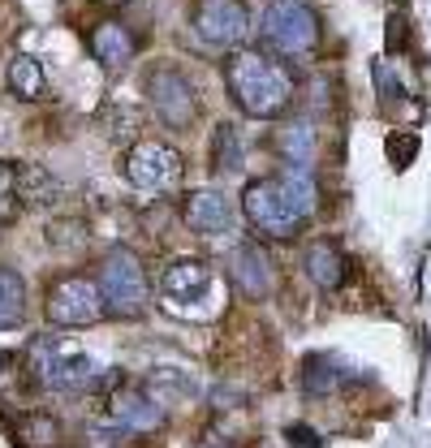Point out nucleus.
<instances>
[{
  "mask_svg": "<svg viewBox=\"0 0 431 448\" xmlns=\"http://www.w3.org/2000/svg\"><path fill=\"white\" fill-rule=\"evenodd\" d=\"M182 224L194 233H229L233 229V207L220 190H190L182 203Z\"/></svg>",
  "mask_w": 431,
  "mask_h": 448,
  "instance_id": "4468645a",
  "label": "nucleus"
},
{
  "mask_svg": "<svg viewBox=\"0 0 431 448\" xmlns=\"http://www.w3.org/2000/svg\"><path fill=\"white\" fill-rule=\"evenodd\" d=\"M48 241H52L57 251L82 255L87 246H91V229H87L82 220H52V224H48Z\"/></svg>",
  "mask_w": 431,
  "mask_h": 448,
  "instance_id": "b1692460",
  "label": "nucleus"
},
{
  "mask_svg": "<svg viewBox=\"0 0 431 448\" xmlns=\"http://www.w3.org/2000/svg\"><path fill=\"white\" fill-rule=\"evenodd\" d=\"M285 440H289L293 448H323L319 431H315V427H307V422H293V427H285Z\"/></svg>",
  "mask_w": 431,
  "mask_h": 448,
  "instance_id": "7c9ffc66",
  "label": "nucleus"
},
{
  "mask_svg": "<svg viewBox=\"0 0 431 448\" xmlns=\"http://www.w3.org/2000/svg\"><path fill=\"white\" fill-rule=\"evenodd\" d=\"M104 293H99V281L91 276H61L52 289H48L43 315L52 328H87L104 315Z\"/></svg>",
  "mask_w": 431,
  "mask_h": 448,
  "instance_id": "6e6552de",
  "label": "nucleus"
},
{
  "mask_svg": "<svg viewBox=\"0 0 431 448\" xmlns=\"http://www.w3.org/2000/svg\"><path fill=\"white\" fill-rule=\"evenodd\" d=\"M302 276H307L315 289L323 293H337L349 276V255L345 246L333 241V237H315L307 251H302Z\"/></svg>",
  "mask_w": 431,
  "mask_h": 448,
  "instance_id": "9d476101",
  "label": "nucleus"
},
{
  "mask_svg": "<svg viewBox=\"0 0 431 448\" xmlns=\"http://www.w3.org/2000/svg\"><path fill=\"white\" fill-rule=\"evenodd\" d=\"M341 380H345V366L333 362V358H307L302 362V392L307 396H328Z\"/></svg>",
  "mask_w": 431,
  "mask_h": 448,
  "instance_id": "4be33fe9",
  "label": "nucleus"
},
{
  "mask_svg": "<svg viewBox=\"0 0 431 448\" xmlns=\"http://www.w3.org/2000/svg\"><path fill=\"white\" fill-rule=\"evenodd\" d=\"M259 43L276 52V61L311 57L319 43V13L307 0H272L259 17Z\"/></svg>",
  "mask_w": 431,
  "mask_h": 448,
  "instance_id": "f03ea898",
  "label": "nucleus"
},
{
  "mask_svg": "<svg viewBox=\"0 0 431 448\" xmlns=\"http://www.w3.org/2000/svg\"><path fill=\"white\" fill-rule=\"evenodd\" d=\"M17 427H22L17 440L27 444V448H57L61 444V422L52 414H27Z\"/></svg>",
  "mask_w": 431,
  "mask_h": 448,
  "instance_id": "5701e85b",
  "label": "nucleus"
},
{
  "mask_svg": "<svg viewBox=\"0 0 431 448\" xmlns=\"http://www.w3.org/2000/svg\"><path fill=\"white\" fill-rule=\"evenodd\" d=\"M125 427H117V422L108 418V422H91V427L82 431V448H121L125 444Z\"/></svg>",
  "mask_w": 431,
  "mask_h": 448,
  "instance_id": "c85d7f7f",
  "label": "nucleus"
},
{
  "mask_svg": "<svg viewBox=\"0 0 431 448\" xmlns=\"http://www.w3.org/2000/svg\"><path fill=\"white\" fill-rule=\"evenodd\" d=\"M229 271H233V285H238V293H246V297H268L272 289H276V281H281V271H276V263L268 259V251L263 246H255V241H242L238 251H233V259H229Z\"/></svg>",
  "mask_w": 431,
  "mask_h": 448,
  "instance_id": "9b49d317",
  "label": "nucleus"
},
{
  "mask_svg": "<svg viewBox=\"0 0 431 448\" xmlns=\"http://www.w3.org/2000/svg\"><path fill=\"white\" fill-rule=\"evenodd\" d=\"M5 82H9V95L13 99H43L48 95V73L35 57L27 52H13L9 57V69H5Z\"/></svg>",
  "mask_w": 431,
  "mask_h": 448,
  "instance_id": "a211bd4d",
  "label": "nucleus"
},
{
  "mask_svg": "<svg viewBox=\"0 0 431 448\" xmlns=\"http://www.w3.org/2000/svg\"><path fill=\"white\" fill-rule=\"evenodd\" d=\"M272 147L281 156L285 168H315V151H319V134H315V117H289L276 126Z\"/></svg>",
  "mask_w": 431,
  "mask_h": 448,
  "instance_id": "ddd939ff",
  "label": "nucleus"
},
{
  "mask_svg": "<svg viewBox=\"0 0 431 448\" xmlns=\"http://www.w3.org/2000/svg\"><path fill=\"white\" fill-rule=\"evenodd\" d=\"M405 47H410V17L393 13L388 27H384V52L388 57H405Z\"/></svg>",
  "mask_w": 431,
  "mask_h": 448,
  "instance_id": "c756f323",
  "label": "nucleus"
},
{
  "mask_svg": "<svg viewBox=\"0 0 431 448\" xmlns=\"http://www.w3.org/2000/svg\"><path fill=\"white\" fill-rule=\"evenodd\" d=\"M125 177L147 194H173L186 181V156L160 138H138L125 151Z\"/></svg>",
  "mask_w": 431,
  "mask_h": 448,
  "instance_id": "39448f33",
  "label": "nucleus"
},
{
  "mask_svg": "<svg viewBox=\"0 0 431 448\" xmlns=\"http://www.w3.org/2000/svg\"><path fill=\"white\" fill-rule=\"evenodd\" d=\"M104 414L117 422V427H125L130 435L151 431V427H160V422H164V405H160V396H151L147 388H143V392H134V388L112 392V396H108V405H104Z\"/></svg>",
  "mask_w": 431,
  "mask_h": 448,
  "instance_id": "f8f14e48",
  "label": "nucleus"
},
{
  "mask_svg": "<svg viewBox=\"0 0 431 448\" xmlns=\"http://www.w3.org/2000/svg\"><path fill=\"white\" fill-rule=\"evenodd\" d=\"M143 95L156 121L168 130H190L198 121V91L177 65H151L143 78Z\"/></svg>",
  "mask_w": 431,
  "mask_h": 448,
  "instance_id": "20e7f679",
  "label": "nucleus"
},
{
  "mask_svg": "<svg viewBox=\"0 0 431 448\" xmlns=\"http://www.w3.org/2000/svg\"><path fill=\"white\" fill-rule=\"evenodd\" d=\"M212 289V267L203 259H173L160 271V293L168 302H198Z\"/></svg>",
  "mask_w": 431,
  "mask_h": 448,
  "instance_id": "dca6fc26",
  "label": "nucleus"
},
{
  "mask_svg": "<svg viewBox=\"0 0 431 448\" xmlns=\"http://www.w3.org/2000/svg\"><path fill=\"white\" fill-rule=\"evenodd\" d=\"M384 151H388L393 168H397V172H405V168L414 164V156H418V134H414V130H388Z\"/></svg>",
  "mask_w": 431,
  "mask_h": 448,
  "instance_id": "393cba45",
  "label": "nucleus"
},
{
  "mask_svg": "<svg viewBox=\"0 0 431 448\" xmlns=\"http://www.w3.org/2000/svg\"><path fill=\"white\" fill-rule=\"evenodd\" d=\"M224 87H229V99L246 117H259V121L285 112L298 95L293 69L285 61L250 52V47H238V52L224 57Z\"/></svg>",
  "mask_w": 431,
  "mask_h": 448,
  "instance_id": "f257e3e1",
  "label": "nucleus"
},
{
  "mask_svg": "<svg viewBox=\"0 0 431 448\" xmlns=\"http://www.w3.org/2000/svg\"><path fill=\"white\" fill-rule=\"evenodd\" d=\"M31 371L39 375V384L43 388H61V392H69V388H87L91 380H95V362H91V354H82V350H69V341H61V336H39L35 345H31Z\"/></svg>",
  "mask_w": 431,
  "mask_h": 448,
  "instance_id": "0eeeda50",
  "label": "nucleus"
},
{
  "mask_svg": "<svg viewBox=\"0 0 431 448\" xmlns=\"http://www.w3.org/2000/svg\"><path fill=\"white\" fill-rule=\"evenodd\" d=\"M242 160H246L242 126L238 121H220L212 130V168L216 172H242Z\"/></svg>",
  "mask_w": 431,
  "mask_h": 448,
  "instance_id": "6ab92c4d",
  "label": "nucleus"
},
{
  "mask_svg": "<svg viewBox=\"0 0 431 448\" xmlns=\"http://www.w3.org/2000/svg\"><path fill=\"white\" fill-rule=\"evenodd\" d=\"M173 392V396H194V380L182 375V371H168V366H156L151 371V380H147V392L156 396V392Z\"/></svg>",
  "mask_w": 431,
  "mask_h": 448,
  "instance_id": "cd10ccee",
  "label": "nucleus"
},
{
  "mask_svg": "<svg viewBox=\"0 0 431 448\" xmlns=\"http://www.w3.org/2000/svg\"><path fill=\"white\" fill-rule=\"evenodd\" d=\"M194 31H198L203 43L242 47V39L250 35L246 0H198V5H194Z\"/></svg>",
  "mask_w": 431,
  "mask_h": 448,
  "instance_id": "1a4fd4ad",
  "label": "nucleus"
},
{
  "mask_svg": "<svg viewBox=\"0 0 431 448\" xmlns=\"http://www.w3.org/2000/svg\"><path fill=\"white\" fill-rule=\"evenodd\" d=\"M87 43H91L95 61L104 65V69H125V65L134 61V52H138V39H134V31L125 27V22H117V17L95 22V27H91V35H87Z\"/></svg>",
  "mask_w": 431,
  "mask_h": 448,
  "instance_id": "2eb2a0df",
  "label": "nucleus"
},
{
  "mask_svg": "<svg viewBox=\"0 0 431 448\" xmlns=\"http://www.w3.org/2000/svg\"><path fill=\"white\" fill-rule=\"evenodd\" d=\"M61 181L48 172L43 164H31V160H17V198L22 203H31V207H48V203H57L61 198Z\"/></svg>",
  "mask_w": 431,
  "mask_h": 448,
  "instance_id": "f3484780",
  "label": "nucleus"
},
{
  "mask_svg": "<svg viewBox=\"0 0 431 448\" xmlns=\"http://www.w3.org/2000/svg\"><path fill=\"white\" fill-rule=\"evenodd\" d=\"M242 211L246 220L255 224L263 237H276V241H293L302 233V216L293 211L289 194L281 186V177H259L242 190Z\"/></svg>",
  "mask_w": 431,
  "mask_h": 448,
  "instance_id": "423d86ee",
  "label": "nucleus"
},
{
  "mask_svg": "<svg viewBox=\"0 0 431 448\" xmlns=\"http://www.w3.org/2000/svg\"><path fill=\"white\" fill-rule=\"evenodd\" d=\"M371 78H375V99H379V108H384V112H393L397 104H401V99H405V87L397 82V73L388 69V65H371Z\"/></svg>",
  "mask_w": 431,
  "mask_h": 448,
  "instance_id": "a878e982",
  "label": "nucleus"
},
{
  "mask_svg": "<svg viewBox=\"0 0 431 448\" xmlns=\"http://www.w3.org/2000/svg\"><path fill=\"white\" fill-rule=\"evenodd\" d=\"M17 160H0V224L17 216Z\"/></svg>",
  "mask_w": 431,
  "mask_h": 448,
  "instance_id": "bb28decb",
  "label": "nucleus"
},
{
  "mask_svg": "<svg viewBox=\"0 0 431 448\" xmlns=\"http://www.w3.org/2000/svg\"><path fill=\"white\" fill-rule=\"evenodd\" d=\"M27 319V281L13 267H0V332Z\"/></svg>",
  "mask_w": 431,
  "mask_h": 448,
  "instance_id": "412c9836",
  "label": "nucleus"
},
{
  "mask_svg": "<svg viewBox=\"0 0 431 448\" xmlns=\"http://www.w3.org/2000/svg\"><path fill=\"white\" fill-rule=\"evenodd\" d=\"M95 281H99V293H104V306L108 315H121V319H134L147 311V271H143V259L130 255V251H108L95 267Z\"/></svg>",
  "mask_w": 431,
  "mask_h": 448,
  "instance_id": "7ed1b4c3",
  "label": "nucleus"
},
{
  "mask_svg": "<svg viewBox=\"0 0 431 448\" xmlns=\"http://www.w3.org/2000/svg\"><path fill=\"white\" fill-rule=\"evenodd\" d=\"M276 177H281V186H285V194H289L293 211H298L302 220H311V216H315V207H319V186H315V172H311V168H281Z\"/></svg>",
  "mask_w": 431,
  "mask_h": 448,
  "instance_id": "aec40b11",
  "label": "nucleus"
}]
</instances>
